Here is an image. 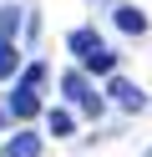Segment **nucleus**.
Segmentation results:
<instances>
[{
    "mask_svg": "<svg viewBox=\"0 0 152 157\" xmlns=\"http://www.w3.org/2000/svg\"><path fill=\"white\" fill-rule=\"evenodd\" d=\"M15 66H20V51L10 41H0V81H5V76H15Z\"/></svg>",
    "mask_w": 152,
    "mask_h": 157,
    "instance_id": "8",
    "label": "nucleus"
},
{
    "mask_svg": "<svg viewBox=\"0 0 152 157\" xmlns=\"http://www.w3.org/2000/svg\"><path fill=\"white\" fill-rule=\"evenodd\" d=\"M15 25H20V10L10 5V10H0V41H10L15 36Z\"/></svg>",
    "mask_w": 152,
    "mask_h": 157,
    "instance_id": "9",
    "label": "nucleus"
},
{
    "mask_svg": "<svg viewBox=\"0 0 152 157\" xmlns=\"http://www.w3.org/2000/svg\"><path fill=\"white\" fill-rule=\"evenodd\" d=\"M66 46H71V51L81 56V61H91V56H101V51H107V46H101V36L91 31V25H81V31H71V36H66Z\"/></svg>",
    "mask_w": 152,
    "mask_h": 157,
    "instance_id": "4",
    "label": "nucleus"
},
{
    "mask_svg": "<svg viewBox=\"0 0 152 157\" xmlns=\"http://www.w3.org/2000/svg\"><path fill=\"white\" fill-rule=\"evenodd\" d=\"M46 127H51V132H56V137H71V132H76V117H71L66 106H56V112L46 117Z\"/></svg>",
    "mask_w": 152,
    "mask_h": 157,
    "instance_id": "7",
    "label": "nucleus"
},
{
    "mask_svg": "<svg viewBox=\"0 0 152 157\" xmlns=\"http://www.w3.org/2000/svg\"><path fill=\"white\" fill-rule=\"evenodd\" d=\"M86 66H91V71H117V56H111V51H101V56H91Z\"/></svg>",
    "mask_w": 152,
    "mask_h": 157,
    "instance_id": "10",
    "label": "nucleus"
},
{
    "mask_svg": "<svg viewBox=\"0 0 152 157\" xmlns=\"http://www.w3.org/2000/svg\"><path fill=\"white\" fill-rule=\"evenodd\" d=\"M61 91H66V96H71V101H76L86 117H101V96L91 91V81H86L81 71H66V76H61Z\"/></svg>",
    "mask_w": 152,
    "mask_h": 157,
    "instance_id": "1",
    "label": "nucleus"
},
{
    "mask_svg": "<svg viewBox=\"0 0 152 157\" xmlns=\"http://www.w3.org/2000/svg\"><path fill=\"white\" fill-rule=\"evenodd\" d=\"M117 25L127 36H142V31H147V15H142L137 5H117Z\"/></svg>",
    "mask_w": 152,
    "mask_h": 157,
    "instance_id": "6",
    "label": "nucleus"
},
{
    "mask_svg": "<svg viewBox=\"0 0 152 157\" xmlns=\"http://www.w3.org/2000/svg\"><path fill=\"white\" fill-rule=\"evenodd\" d=\"M147 157H152V147H147Z\"/></svg>",
    "mask_w": 152,
    "mask_h": 157,
    "instance_id": "11",
    "label": "nucleus"
},
{
    "mask_svg": "<svg viewBox=\"0 0 152 157\" xmlns=\"http://www.w3.org/2000/svg\"><path fill=\"white\" fill-rule=\"evenodd\" d=\"M0 157H41V137L36 132H15L5 147H0Z\"/></svg>",
    "mask_w": 152,
    "mask_h": 157,
    "instance_id": "5",
    "label": "nucleus"
},
{
    "mask_svg": "<svg viewBox=\"0 0 152 157\" xmlns=\"http://www.w3.org/2000/svg\"><path fill=\"white\" fill-rule=\"evenodd\" d=\"M107 91H111V101H117V106H127V112H142V106H147V91H142V86H132L127 76H111V86H107Z\"/></svg>",
    "mask_w": 152,
    "mask_h": 157,
    "instance_id": "2",
    "label": "nucleus"
},
{
    "mask_svg": "<svg viewBox=\"0 0 152 157\" xmlns=\"http://www.w3.org/2000/svg\"><path fill=\"white\" fill-rule=\"evenodd\" d=\"M10 117H15V122H30V117L41 112V96H36V86H15V91H10V106H5Z\"/></svg>",
    "mask_w": 152,
    "mask_h": 157,
    "instance_id": "3",
    "label": "nucleus"
}]
</instances>
